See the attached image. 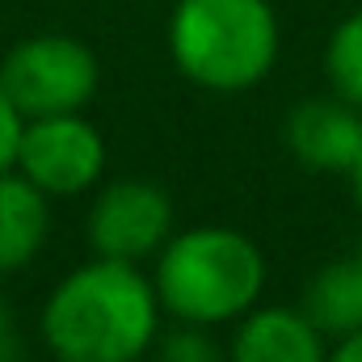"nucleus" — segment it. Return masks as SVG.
<instances>
[{
  "label": "nucleus",
  "mask_w": 362,
  "mask_h": 362,
  "mask_svg": "<svg viewBox=\"0 0 362 362\" xmlns=\"http://www.w3.org/2000/svg\"><path fill=\"white\" fill-rule=\"evenodd\" d=\"M299 308L308 312V320L325 337H346V333L362 329V262H358V253L320 266V270L312 274Z\"/></svg>",
  "instance_id": "9d476101"
},
{
  "label": "nucleus",
  "mask_w": 362,
  "mask_h": 362,
  "mask_svg": "<svg viewBox=\"0 0 362 362\" xmlns=\"http://www.w3.org/2000/svg\"><path fill=\"white\" fill-rule=\"evenodd\" d=\"M0 362H8V358H4V354H0Z\"/></svg>",
  "instance_id": "f3484780"
},
{
  "label": "nucleus",
  "mask_w": 362,
  "mask_h": 362,
  "mask_svg": "<svg viewBox=\"0 0 362 362\" xmlns=\"http://www.w3.org/2000/svg\"><path fill=\"white\" fill-rule=\"evenodd\" d=\"M21 131H25V114L13 105V97L0 85V173H8L17 165V144H21Z\"/></svg>",
  "instance_id": "ddd939ff"
},
{
  "label": "nucleus",
  "mask_w": 362,
  "mask_h": 362,
  "mask_svg": "<svg viewBox=\"0 0 362 362\" xmlns=\"http://www.w3.org/2000/svg\"><path fill=\"white\" fill-rule=\"evenodd\" d=\"M8 333H13V308H8V299H4V291H0V354H4V346H8Z\"/></svg>",
  "instance_id": "2eb2a0df"
},
{
  "label": "nucleus",
  "mask_w": 362,
  "mask_h": 362,
  "mask_svg": "<svg viewBox=\"0 0 362 362\" xmlns=\"http://www.w3.org/2000/svg\"><path fill=\"white\" fill-rule=\"evenodd\" d=\"M156 282L135 262L89 257L68 270L38 312V337L55 362H139L160 337Z\"/></svg>",
  "instance_id": "f257e3e1"
},
{
  "label": "nucleus",
  "mask_w": 362,
  "mask_h": 362,
  "mask_svg": "<svg viewBox=\"0 0 362 362\" xmlns=\"http://www.w3.org/2000/svg\"><path fill=\"white\" fill-rule=\"evenodd\" d=\"M350 189H354V202H358V211H362V160L354 165V173H350Z\"/></svg>",
  "instance_id": "dca6fc26"
},
{
  "label": "nucleus",
  "mask_w": 362,
  "mask_h": 362,
  "mask_svg": "<svg viewBox=\"0 0 362 362\" xmlns=\"http://www.w3.org/2000/svg\"><path fill=\"white\" fill-rule=\"evenodd\" d=\"M325 76H329L337 97H346L350 105L362 110V8L350 13L346 21H337V30L329 34Z\"/></svg>",
  "instance_id": "9b49d317"
},
{
  "label": "nucleus",
  "mask_w": 362,
  "mask_h": 362,
  "mask_svg": "<svg viewBox=\"0 0 362 362\" xmlns=\"http://www.w3.org/2000/svg\"><path fill=\"white\" fill-rule=\"evenodd\" d=\"M266 253L253 236L223 223H198L173 232L156 253V295L177 325H236L262 303Z\"/></svg>",
  "instance_id": "f03ea898"
},
{
  "label": "nucleus",
  "mask_w": 362,
  "mask_h": 362,
  "mask_svg": "<svg viewBox=\"0 0 362 362\" xmlns=\"http://www.w3.org/2000/svg\"><path fill=\"white\" fill-rule=\"evenodd\" d=\"M358 262H362V253H358Z\"/></svg>",
  "instance_id": "a211bd4d"
},
{
  "label": "nucleus",
  "mask_w": 362,
  "mask_h": 362,
  "mask_svg": "<svg viewBox=\"0 0 362 362\" xmlns=\"http://www.w3.org/2000/svg\"><path fill=\"white\" fill-rule=\"evenodd\" d=\"M169 59L206 93H249L278 64L282 25L270 0H177L165 25Z\"/></svg>",
  "instance_id": "7ed1b4c3"
},
{
  "label": "nucleus",
  "mask_w": 362,
  "mask_h": 362,
  "mask_svg": "<svg viewBox=\"0 0 362 362\" xmlns=\"http://www.w3.org/2000/svg\"><path fill=\"white\" fill-rule=\"evenodd\" d=\"M110 148L101 127L76 114H47L25 118L21 144H17V173L30 177L47 198H81L105 181Z\"/></svg>",
  "instance_id": "39448f33"
},
{
  "label": "nucleus",
  "mask_w": 362,
  "mask_h": 362,
  "mask_svg": "<svg viewBox=\"0 0 362 362\" xmlns=\"http://www.w3.org/2000/svg\"><path fill=\"white\" fill-rule=\"evenodd\" d=\"M282 139L312 173H354L362 160V110L346 97H308L286 114Z\"/></svg>",
  "instance_id": "0eeeda50"
},
{
  "label": "nucleus",
  "mask_w": 362,
  "mask_h": 362,
  "mask_svg": "<svg viewBox=\"0 0 362 362\" xmlns=\"http://www.w3.org/2000/svg\"><path fill=\"white\" fill-rule=\"evenodd\" d=\"M47 240H51V198L17 169L0 173V278L34 266Z\"/></svg>",
  "instance_id": "1a4fd4ad"
},
{
  "label": "nucleus",
  "mask_w": 362,
  "mask_h": 362,
  "mask_svg": "<svg viewBox=\"0 0 362 362\" xmlns=\"http://www.w3.org/2000/svg\"><path fill=\"white\" fill-rule=\"evenodd\" d=\"M173 198L152 177H114L93 189L85 211V240L93 257L148 262L173 236Z\"/></svg>",
  "instance_id": "423d86ee"
},
{
  "label": "nucleus",
  "mask_w": 362,
  "mask_h": 362,
  "mask_svg": "<svg viewBox=\"0 0 362 362\" xmlns=\"http://www.w3.org/2000/svg\"><path fill=\"white\" fill-rule=\"evenodd\" d=\"M0 85L25 118L76 114L89 110L101 89V64L85 38L76 34H30L17 38L0 59Z\"/></svg>",
  "instance_id": "20e7f679"
},
{
  "label": "nucleus",
  "mask_w": 362,
  "mask_h": 362,
  "mask_svg": "<svg viewBox=\"0 0 362 362\" xmlns=\"http://www.w3.org/2000/svg\"><path fill=\"white\" fill-rule=\"evenodd\" d=\"M152 354H156V362H228V350L202 325H177V329L160 333Z\"/></svg>",
  "instance_id": "f8f14e48"
},
{
  "label": "nucleus",
  "mask_w": 362,
  "mask_h": 362,
  "mask_svg": "<svg viewBox=\"0 0 362 362\" xmlns=\"http://www.w3.org/2000/svg\"><path fill=\"white\" fill-rule=\"evenodd\" d=\"M329 362H362V329L346 333V337H333Z\"/></svg>",
  "instance_id": "4468645a"
},
{
  "label": "nucleus",
  "mask_w": 362,
  "mask_h": 362,
  "mask_svg": "<svg viewBox=\"0 0 362 362\" xmlns=\"http://www.w3.org/2000/svg\"><path fill=\"white\" fill-rule=\"evenodd\" d=\"M228 362H329V337L308 320L303 308L257 303L236 320Z\"/></svg>",
  "instance_id": "6e6552de"
}]
</instances>
